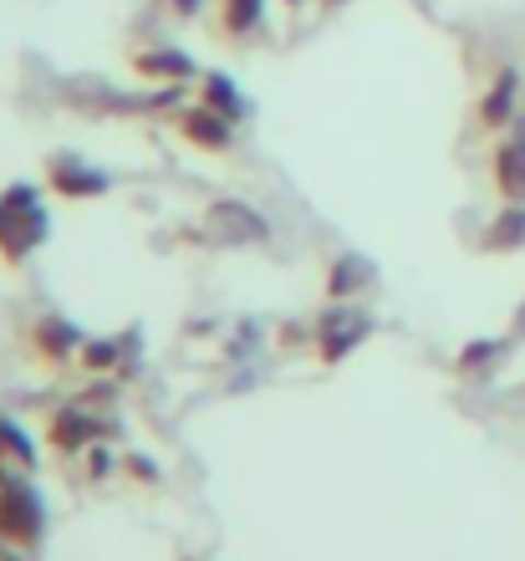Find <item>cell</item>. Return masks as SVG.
I'll use <instances>...</instances> for the list:
<instances>
[{
    "instance_id": "6da1fadb",
    "label": "cell",
    "mask_w": 525,
    "mask_h": 561,
    "mask_svg": "<svg viewBox=\"0 0 525 561\" xmlns=\"http://www.w3.org/2000/svg\"><path fill=\"white\" fill-rule=\"evenodd\" d=\"M46 531V505L21 474H0V541L36 547Z\"/></svg>"
},
{
    "instance_id": "7a4b0ae2",
    "label": "cell",
    "mask_w": 525,
    "mask_h": 561,
    "mask_svg": "<svg viewBox=\"0 0 525 561\" xmlns=\"http://www.w3.org/2000/svg\"><path fill=\"white\" fill-rule=\"evenodd\" d=\"M98 434H103V424H98L88 409H61V414L52 419V444H57V449H67V455L88 449Z\"/></svg>"
},
{
    "instance_id": "3957f363",
    "label": "cell",
    "mask_w": 525,
    "mask_h": 561,
    "mask_svg": "<svg viewBox=\"0 0 525 561\" xmlns=\"http://www.w3.org/2000/svg\"><path fill=\"white\" fill-rule=\"evenodd\" d=\"M52 179H57V190H67V194H98L103 190V179L88 174V169H77V163H67V159L52 169Z\"/></svg>"
},
{
    "instance_id": "277c9868",
    "label": "cell",
    "mask_w": 525,
    "mask_h": 561,
    "mask_svg": "<svg viewBox=\"0 0 525 561\" xmlns=\"http://www.w3.org/2000/svg\"><path fill=\"white\" fill-rule=\"evenodd\" d=\"M363 280H373V271H367L363 261H342V271H332V291L347 296L352 286H363Z\"/></svg>"
},
{
    "instance_id": "5b68a950",
    "label": "cell",
    "mask_w": 525,
    "mask_h": 561,
    "mask_svg": "<svg viewBox=\"0 0 525 561\" xmlns=\"http://www.w3.org/2000/svg\"><path fill=\"white\" fill-rule=\"evenodd\" d=\"M117 357V342H82V363L88 368H107Z\"/></svg>"
},
{
    "instance_id": "8992f818",
    "label": "cell",
    "mask_w": 525,
    "mask_h": 561,
    "mask_svg": "<svg viewBox=\"0 0 525 561\" xmlns=\"http://www.w3.org/2000/svg\"><path fill=\"white\" fill-rule=\"evenodd\" d=\"M0 444H5V449H15V459H21V465H31V444H26V434H21V428L15 424H0Z\"/></svg>"
},
{
    "instance_id": "52a82bcc",
    "label": "cell",
    "mask_w": 525,
    "mask_h": 561,
    "mask_svg": "<svg viewBox=\"0 0 525 561\" xmlns=\"http://www.w3.org/2000/svg\"><path fill=\"white\" fill-rule=\"evenodd\" d=\"M250 15H261V0H230V26H250Z\"/></svg>"
},
{
    "instance_id": "ba28073f",
    "label": "cell",
    "mask_w": 525,
    "mask_h": 561,
    "mask_svg": "<svg viewBox=\"0 0 525 561\" xmlns=\"http://www.w3.org/2000/svg\"><path fill=\"white\" fill-rule=\"evenodd\" d=\"M0 449H5V444H0Z\"/></svg>"
}]
</instances>
